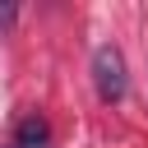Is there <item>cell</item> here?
I'll list each match as a JSON object with an SVG mask.
<instances>
[{
  "label": "cell",
  "instance_id": "2",
  "mask_svg": "<svg viewBox=\"0 0 148 148\" xmlns=\"http://www.w3.org/2000/svg\"><path fill=\"white\" fill-rule=\"evenodd\" d=\"M46 143H51V125H46L42 116H23L9 148H46Z\"/></svg>",
  "mask_w": 148,
  "mask_h": 148
},
{
  "label": "cell",
  "instance_id": "1",
  "mask_svg": "<svg viewBox=\"0 0 148 148\" xmlns=\"http://www.w3.org/2000/svg\"><path fill=\"white\" fill-rule=\"evenodd\" d=\"M92 83H97V97L102 102H120L125 97L130 74H125V56L116 46H97L92 51Z\"/></svg>",
  "mask_w": 148,
  "mask_h": 148
},
{
  "label": "cell",
  "instance_id": "3",
  "mask_svg": "<svg viewBox=\"0 0 148 148\" xmlns=\"http://www.w3.org/2000/svg\"><path fill=\"white\" fill-rule=\"evenodd\" d=\"M14 14H18V9H14V5L5 0V5H0V28H9V23H14Z\"/></svg>",
  "mask_w": 148,
  "mask_h": 148
}]
</instances>
